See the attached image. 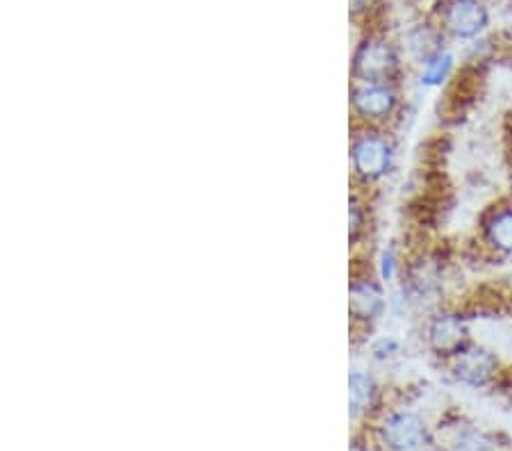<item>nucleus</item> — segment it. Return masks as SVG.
I'll use <instances>...</instances> for the list:
<instances>
[{"mask_svg":"<svg viewBox=\"0 0 512 451\" xmlns=\"http://www.w3.org/2000/svg\"><path fill=\"white\" fill-rule=\"evenodd\" d=\"M403 69L399 48L383 37H369L355 48L351 73L355 82H392L396 85Z\"/></svg>","mask_w":512,"mask_h":451,"instance_id":"39448f33","label":"nucleus"},{"mask_svg":"<svg viewBox=\"0 0 512 451\" xmlns=\"http://www.w3.org/2000/svg\"><path fill=\"white\" fill-rule=\"evenodd\" d=\"M444 365H447L453 381L474 390L494 388L501 379L503 369H506L501 358L497 356V351L474 340Z\"/></svg>","mask_w":512,"mask_h":451,"instance_id":"7ed1b4c3","label":"nucleus"},{"mask_svg":"<svg viewBox=\"0 0 512 451\" xmlns=\"http://www.w3.org/2000/svg\"><path fill=\"white\" fill-rule=\"evenodd\" d=\"M351 242H358L360 235L367 231V208L358 199H351Z\"/></svg>","mask_w":512,"mask_h":451,"instance_id":"dca6fc26","label":"nucleus"},{"mask_svg":"<svg viewBox=\"0 0 512 451\" xmlns=\"http://www.w3.org/2000/svg\"><path fill=\"white\" fill-rule=\"evenodd\" d=\"M371 3H374V0H353V7L355 10H367Z\"/></svg>","mask_w":512,"mask_h":451,"instance_id":"f3484780","label":"nucleus"},{"mask_svg":"<svg viewBox=\"0 0 512 451\" xmlns=\"http://www.w3.org/2000/svg\"><path fill=\"white\" fill-rule=\"evenodd\" d=\"M453 451H494V440L487 433L474 429V426H465L456 433L451 442Z\"/></svg>","mask_w":512,"mask_h":451,"instance_id":"ddd939ff","label":"nucleus"},{"mask_svg":"<svg viewBox=\"0 0 512 451\" xmlns=\"http://www.w3.org/2000/svg\"><path fill=\"white\" fill-rule=\"evenodd\" d=\"M401 354V342L392 338V335H385V338H378L371 344V356L376 360H381V363H387V360H392Z\"/></svg>","mask_w":512,"mask_h":451,"instance_id":"4468645a","label":"nucleus"},{"mask_svg":"<svg viewBox=\"0 0 512 451\" xmlns=\"http://www.w3.org/2000/svg\"><path fill=\"white\" fill-rule=\"evenodd\" d=\"M437 26L456 39H476L490 26V10L483 0H444L437 12Z\"/></svg>","mask_w":512,"mask_h":451,"instance_id":"0eeeda50","label":"nucleus"},{"mask_svg":"<svg viewBox=\"0 0 512 451\" xmlns=\"http://www.w3.org/2000/svg\"><path fill=\"white\" fill-rule=\"evenodd\" d=\"M378 438L390 451H421L431 445V429L415 410H390L378 426Z\"/></svg>","mask_w":512,"mask_h":451,"instance_id":"423d86ee","label":"nucleus"},{"mask_svg":"<svg viewBox=\"0 0 512 451\" xmlns=\"http://www.w3.org/2000/svg\"><path fill=\"white\" fill-rule=\"evenodd\" d=\"M387 308L381 281L371 274H353L349 285V315L353 324L371 326L383 317Z\"/></svg>","mask_w":512,"mask_h":451,"instance_id":"1a4fd4ad","label":"nucleus"},{"mask_svg":"<svg viewBox=\"0 0 512 451\" xmlns=\"http://www.w3.org/2000/svg\"><path fill=\"white\" fill-rule=\"evenodd\" d=\"M453 69H456V60L449 51H442L433 55L419 67V82L424 87H442L453 78Z\"/></svg>","mask_w":512,"mask_h":451,"instance_id":"f8f14e48","label":"nucleus"},{"mask_svg":"<svg viewBox=\"0 0 512 451\" xmlns=\"http://www.w3.org/2000/svg\"><path fill=\"white\" fill-rule=\"evenodd\" d=\"M421 338H424L428 354L447 363L472 342L469 317L458 308H437L424 319Z\"/></svg>","mask_w":512,"mask_h":451,"instance_id":"f03ea898","label":"nucleus"},{"mask_svg":"<svg viewBox=\"0 0 512 451\" xmlns=\"http://www.w3.org/2000/svg\"><path fill=\"white\" fill-rule=\"evenodd\" d=\"M478 244L497 260H512V201L501 199L487 208L478 221Z\"/></svg>","mask_w":512,"mask_h":451,"instance_id":"6e6552de","label":"nucleus"},{"mask_svg":"<svg viewBox=\"0 0 512 451\" xmlns=\"http://www.w3.org/2000/svg\"><path fill=\"white\" fill-rule=\"evenodd\" d=\"M508 199L512 201V180H510V194H508Z\"/></svg>","mask_w":512,"mask_h":451,"instance_id":"a211bd4d","label":"nucleus"},{"mask_svg":"<svg viewBox=\"0 0 512 451\" xmlns=\"http://www.w3.org/2000/svg\"><path fill=\"white\" fill-rule=\"evenodd\" d=\"M401 265H399V258H396V251L394 249H385L381 253V262H378V276H381L383 283H392L396 276L401 272Z\"/></svg>","mask_w":512,"mask_h":451,"instance_id":"2eb2a0df","label":"nucleus"},{"mask_svg":"<svg viewBox=\"0 0 512 451\" xmlns=\"http://www.w3.org/2000/svg\"><path fill=\"white\" fill-rule=\"evenodd\" d=\"M381 399V388L374 374L365 372V369H355L349 376V404L353 415H367L369 410L378 406Z\"/></svg>","mask_w":512,"mask_h":451,"instance_id":"9b49d317","label":"nucleus"},{"mask_svg":"<svg viewBox=\"0 0 512 451\" xmlns=\"http://www.w3.org/2000/svg\"><path fill=\"white\" fill-rule=\"evenodd\" d=\"M444 51V32L440 26H417L406 35V55L415 64H424L433 55Z\"/></svg>","mask_w":512,"mask_h":451,"instance_id":"9d476101","label":"nucleus"},{"mask_svg":"<svg viewBox=\"0 0 512 451\" xmlns=\"http://www.w3.org/2000/svg\"><path fill=\"white\" fill-rule=\"evenodd\" d=\"M399 110L401 94L392 82H355L351 89V112L360 126L383 128Z\"/></svg>","mask_w":512,"mask_h":451,"instance_id":"20e7f679","label":"nucleus"},{"mask_svg":"<svg viewBox=\"0 0 512 451\" xmlns=\"http://www.w3.org/2000/svg\"><path fill=\"white\" fill-rule=\"evenodd\" d=\"M396 146L383 128L362 126L351 139V167L355 180L362 185H376L392 174Z\"/></svg>","mask_w":512,"mask_h":451,"instance_id":"f257e3e1","label":"nucleus"}]
</instances>
